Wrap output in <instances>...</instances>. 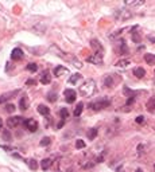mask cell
I'll list each match as a JSON object with an SVG mask.
<instances>
[{
	"label": "cell",
	"instance_id": "obj_1",
	"mask_svg": "<svg viewBox=\"0 0 155 172\" xmlns=\"http://www.w3.org/2000/svg\"><path fill=\"white\" fill-rule=\"evenodd\" d=\"M97 92V86H96V81L92 78H88L82 82V85L80 86V93L84 97H92L94 93Z\"/></svg>",
	"mask_w": 155,
	"mask_h": 172
},
{
	"label": "cell",
	"instance_id": "obj_2",
	"mask_svg": "<svg viewBox=\"0 0 155 172\" xmlns=\"http://www.w3.org/2000/svg\"><path fill=\"white\" fill-rule=\"evenodd\" d=\"M111 105V98L109 97H104V98H100V99H96L93 102H89L88 108L91 110H94V112H98V110H103L105 108Z\"/></svg>",
	"mask_w": 155,
	"mask_h": 172
},
{
	"label": "cell",
	"instance_id": "obj_3",
	"mask_svg": "<svg viewBox=\"0 0 155 172\" xmlns=\"http://www.w3.org/2000/svg\"><path fill=\"white\" fill-rule=\"evenodd\" d=\"M119 82H120V77L117 74H107L103 78V85L105 87H112V86H115Z\"/></svg>",
	"mask_w": 155,
	"mask_h": 172
},
{
	"label": "cell",
	"instance_id": "obj_4",
	"mask_svg": "<svg viewBox=\"0 0 155 172\" xmlns=\"http://www.w3.org/2000/svg\"><path fill=\"white\" fill-rule=\"evenodd\" d=\"M24 117H22V116H15V117H10V118L7 120V126L10 129H15V128H18V126H20V125H23L24 124Z\"/></svg>",
	"mask_w": 155,
	"mask_h": 172
},
{
	"label": "cell",
	"instance_id": "obj_5",
	"mask_svg": "<svg viewBox=\"0 0 155 172\" xmlns=\"http://www.w3.org/2000/svg\"><path fill=\"white\" fill-rule=\"evenodd\" d=\"M116 51H117L119 55H127L130 53V50H128V46L127 43H125L124 39H119L117 43H116Z\"/></svg>",
	"mask_w": 155,
	"mask_h": 172
},
{
	"label": "cell",
	"instance_id": "obj_6",
	"mask_svg": "<svg viewBox=\"0 0 155 172\" xmlns=\"http://www.w3.org/2000/svg\"><path fill=\"white\" fill-rule=\"evenodd\" d=\"M23 125L27 130H30V132H33V133L38 130V123H37V120H34V118H26Z\"/></svg>",
	"mask_w": 155,
	"mask_h": 172
},
{
	"label": "cell",
	"instance_id": "obj_7",
	"mask_svg": "<svg viewBox=\"0 0 155 172\" xmlns=\"http://www.w3.org/2000/svg\"><path fill=\"white\" fill-rule=\"evenodd\" d=\"M103 54H104V53H93L91 56H88L86 61L89 63H93V65L100 66L101 63H103Z\"/></svg>",
	"mask_w": 155,
	"mask_h": 172
},
{
	"label": "cell",
	"instance_id": "obj_8",
	"mask_svg": "<svg viewBox=\"0 0 155 172\" xmlns=\"http://www.w3.org/2000/svg\"><path fill=\"white\" fill-rule=\"evenodd\" d=\"M64 97H65V101H66L67 104H73L74 101H76V98H77V93L73 89H66L64 92Z\"/></svg>",
	"mask_w": 155,
	"mask_h": 172
},
{
	"label": "cell",
	"instance_id": "obj_9",
	"mask_svg": "<svg viewBox=\"0 0 155 172\" xmlns=\"http://www.w3.org/2000/svg\"><path fill=\"white\" fill-rule=\"evenodd\" d=\"M115 18L117 20H128L130 18H132V13L128 10H117L115 12Z\"/></svg>",
	"mask_w": 155,
	"mask_h": 172
},
{
	"label": "cell",
	"instance_id": "obj_10",
	"mask_svg": "<svg viewBox=\"0 0 155 172\" xmlns=\"http://www.w3.org/2000/svg\"><path fill=\"white\" fill-rule=\"evenodd\" d=\"M39 81L40 83H43V85H49L51 82V73L50 70H43L42 73H40V77H39Z\"/></svg>",
	"mask_w": 155,
	"mask_h": 172
},
{
	"label": "cell",
	"instance_id": "obj_11",
	"mask_svg": "<svg viewBox=\"0 0 155 172\" xmlns=\"http://www.w3.org/2000/svg\"><path fill=\"white\" fill-rule=\"evenodd\" d=\"M23 56H24L23 50L19 49V47H15V49L11 51V59H13V61H20V59H23Z\"/></svg>",
	"mask_w": 155,
	"mask_h": 172
},
{
	"label": "cell",
	"instance_id": "obj_12",
	"mask_svg": "<svg viewBox=\"0 0 155 172\" xmlns=\"http://www.w3.org/2000/svg\"><path fill=\"white\" fill-rule=\"evenodd\" d=\"M91 46H92V49L94 50L93 53H104V47H103V44H101L97 39H92Z\"/></svg>",
	"mask_w": 155,
	"mask_h": 172
},
{
	"label": "cell",
	"instance_id": "obj_13",
	"mask_svg": "<svg viewBox=\"0 0 155 172\" xmlns=\"http://www.w3.org/2000/svg\"><path fill=\"white\" fill-rule=\"evenodd\" d=\"M18 93H19V90H13V92H8V93L1 94V96H0V104H3V102H6V101H8V99H11L13 96H16Z\"/></svg>",
	"mask_w": 155,
	"mask_h": 172
},
{
	"label": "cell",
	"instance_id": "obj_14",
	"mask_svg": "<svg viewBox=\"0 0 155 172\" xmlns=\"http://www.w3.org/2000/svg\"><path fill=\"white\" fill-rule=\"evenodd\" d=\"M146 109H147L150 113H154V112H155V96H152L151 98H150V99L147 101Z\"/></svg>",
	"mask_w": 155,
	"mask_h": 172
},
{
	"label": "cell",
	"instance_id": "obj_15",
	"mask_svg": "<svg viewBox=\"0 0 155 172\" xmlns=\"http://www.w3.org/2000/svg\"><path fill=\"white\" fill-rule=\"evenodd\" d=\"M123 93H124L125 97H128V98H136V94H138L135 90L130 89L128 86H124V87H123Z\"/></svg>",
	"mask_w": 155,
	"mask_h": 172
},
{
	"label": "cell",
	"instance_id": "obj_16",
	"mask_svg": "<svg viewBox=\"0 0 155 172\" xmlns=\"http://www.w3.org/2000/svg\"><path fill=\"white\" fill-rule=\"evenodd\" d=\"M37 112L39 114H42V116H49L50 114V108H47L46 105H38Z\"/></svg>",
	"mask_w": 155,
	"mask_h": 172
},
{
	"label": "cell",
	"instance_id": "obj_17",
	"mask_svg": "<svg viewBox=\"0 0 155 172\" xmlns=\"http://www.w3.org/2000/svg\"><path fill=\"white\" fill-rule=\"evenodd\" d=\"M67 73H69V71H67V69L65 66H57L54 69V75L55 77H61V75L67 74Z\"/></svg>",
	"mask_w": 155,
	"mask_h": 172
},
{
	"label": "cell",
	"instance_id": "obj_18",
	"mask_svg": "<svg viewBox=\"0 0 155 172\" xmlns=\"http://www.w3.org/2000/svg\"><path fill=\"white\" fill-rule=\"evenodd\" d=\"M53 166V159H43L40 161V167L43 171H47V169H50V167Z\"/></svg>",
	"mask_w": 155,
	"mask_h": 172
},
{
	"label": "cell",
	"instance_id": "obj_19",
	"mask_svg": "<svg viewBox=\"0 0 155 172\" xmlns=\"http://www.w3.org/2000/svg\"><path fill=\"white\" fill-rule=\"evenodd\" d=\"M144 61L147 62V65L154 66V65H155V54H151V53L144 54Z\"/></svg>",
	"mask_w": 155,
	"mask_h": 172
},
{
	"label": "cell",
	"instance_id": "obj_20",
	"mask_svg": "<svg viewBox=\"0 0 155 172\" xmlns=\"http://www.w3.org/2000/svg\"><path fill=\"white\" fill-rule=\"evenodd\" d=\"M97 128H91V129H88V132H86V137L89 140H94L96 137H97Z\"/></svg>",
	"mask_w": 155,
	"mask_h": 172
},
{
	"label": "cell",
	"instance_id": "obj_21",
	"mask_svg": "<svg viewBox=\"0 0 155 172\" xmlns=\"http://www.w3.org/2000/svg\"><path fill=\"white\" fill-rule=\"evenodd\" d=\"M134 75L136 78H143L146 75V70L143 67H135L134 69Z\"/></svg>",
	"mask_w": 155,
	"mask_h": 172
},
{
	"label": "cell",
	"instance_id": "obj_22",
	"mask_svg": "<svg viewBox=\"0 0 155 172\" xmlns=\"http://www.w3.org/2000/svg\"><path fill=\"white\" fill-rule=\"evenodd\" d=\"M82 78V75L81 74H78V73H76V74H71V77H69V80H67V82L69 83H71V85H76V83L78 82V81Z\"/></svg>",
	"mask_w": 155,
	"mask_h": 172
},
{
	"label": "cell",
	"instance_id": "obj_23",
	"mask_svg": "<svg viewBox=\"0 0 155 172\" xmlns=\"http://www.w3.org/2000/svg\"><path fill=\"white\" fill-rule=\"evenodd\" d=\"M82 110H84V104L78 102L77 106H76V109H74V112H73V116L74 117H80L81 113H82Z\"/></svg>",
	"mask_w": 155,
	"mask_h": 172
},
{
	"label": "cell",
	"instance_id": "obj_24",
	"mask_svg": "<svg viewBox=\"0 0 155 172\" xmlns=\"http://www.w3.org/2000/svg\"><path fill=\"white\" fill-rule=\"evenodd\" d=\"M128 65H130V61H128V59H120V61H117V62H116V65H115V66L120 67V69H124V67H127Z\"/></svg>",
	"mask_w": 155,
	"mask_h": 172
},
{
	"label": "cell",
	"instance_id": "obj_25",
	"mask_svg": "<svg viewBox=\"0 0 155 172\" xmlns=\"http://www.w3.org/2000/svg\"><path fill=\"white\" fill-rule=\"evenodd\" d=\"M27 108H28V105H27V98H26V97H22V98H20V101H19V109L24 112Z\"/></svg>",
	"mask_w": 155,
	"mask_h": 172
},
{
	"label": "cell",
	"instance_id": "obj_26",
	"mask_svg": "<svg viewBox=\"0 0 155 172\" xmlns=\"http://www.w3.org/2000/svg\"><path fill=\"white\" fill-rule=\"evenodd\" d=\"M58 98V94L55 92H49L47 93V101H50V102H55Z\"/></svg>",
	"mask_w": 155,
	"mask_h": 172
},
{
	"label": "cell",
	"instance_id": "obj_27",
	"mask_svg": "<svg viewBox=\"0 0 155 172\" xmlns=\"http://www.w3.org/2000/svg\"><path fill=\"white\" fill-rule=\"evenodd\" d=\"M26 163H27V166L30 167L33 171H35V169L38 168V163H37V160L35 159H30V160H26Z\"/></svg>",
	"mask_w": 155,
	"mask_h": 172
},
{
	"label": "cell",
	"instance_id": "obj_28",
	"mask_svg": "<svg viewBox=\"0 0 155 172\" xmlns=\"http://www.w3.org/2000/svg\"><path fill=\"white\" fill-rule=\"evenodd\" d=\"M124 4L127 7H139V6H143L144 1H143V0H139V1H125Z\"/></svg>",
	"mask_w": 155,
	"mask_h": 172
},
{
	"label": "cell",
	"instance_id": "obj_29",
	"mask_svg": "<svg viewBox=\"0 0 155 172\" xmlns=\"http://www.w3.org/2000/svg\"><path fill=\"white\" fill-rule=\"evenodd\" d=\"M59 114H61V118L64 120V121L67 118V117H69V112H67V109H66V108H61Z\"/></svg>",
	"mask_w": 155,
	"mask_h": 172
},
{
	"label": "cell",
	"instance_id": "obj_30",
	"mask_svg": "<svg viewBox=\"0 0 155 172\" xmlns=\"http://www.w3.org/2000/svg\"><path fill=\"white\" fill-rule=\"evenodd\" d=\"M50 142H51V139L50 137H43V139L40 140V147H47V145H50Z\"/></svg>",
	"mask_w": 155,
	"mask_h": 172
},
{
	"label": "cell",
	"instance_id": "obj_31",
	"mask_svg": "<svg viewBox=\"0 0 155 172\" xmlns=\"http://www.w3.org/2000/svg\"><path fill=\"white\" fill-rule=\"evenodd\" d=\"M71 63H73L74 66L77 67V69H81V67H82V62H81V61H78L77 58H76V56H73V58H71V61H70Z\"/></svg>",
	"mask_w": 155,
	"mask_h": 172
},
{
	"label": "cell",
	"instance_id": "obj_32",
	"mask_svg": "<svg viewBox=\"0 0 155 172\" xmlns=\"http://www.w3.org/2000/svg\"><path fill=\"white\" fill-rule=\"evenodd\" d=\"M27 70H28V71H31V73H35V71L38 70L37 63H28V65H27Z\"/></svg>",
	"mask_w": 155,
	"mask_h": 172
},
{
	"label": "cell",
	"instance_id": "obj_33",
	"mask_svg": "<svg viewBox=\"0 0 155 172\" xmlns=\"http://www.w3.org/2000/svg\"><path fill=\"white\" fill-rule=\"evenodd\" d=\"M1 136H3V139H6L7 141H11V140H12V136H11V133H10V130H4L3 133H1Z\"/></svg>",
	"mask_w": 155,
	"mask_h": 172
},
{
	"label": "cell",
	"instance_id": "obj_34",
	"mask_svg": "<svg viewBox=\"0 0 155 172\" xmlns=\"http://www.w3.org/2000/svg\"><path fill=\"white\" fill-rule=\"evenodd\" d=\"M76 148L77 149H84L85 148V141L84 140H76Z\"/></svg>",
	"mask_w": 155,
	"mask_h": 172
},
{
	"label": "cell",
	"instance_id": "obj_35",
	"mask_svg": "<svg viewBox=\"0 0 155 172\" xmlns=\"http://www.w3.org/2000/svg\"><path fill=\"white\" fill-rule=\"evenodd\" d=\"M15 105H12V104H8V105H6V112H8V113H12V112H15Z\"/></svg>",
	"mask_w": 155,
	"mask_h": 172
},
{
	"label": "cell",
	"instance_id": "obj_36",
	"mask_svg": "<svg viewBox=\"0 0 155 172\" xmlns=\"http://www.w3.org/2000/svg\"><path fill=\"white\" fill-rule=\"evenodd\" d=\"M132 40H134L135 43H140V40H142L140 35H139V34H135V32H132Z\"/></svg>",
	"mask_w": 155,
	"mask_h": 172
},
{
	"label": "cell",
	"instance_id": "obj_37",
	"mask_svg": "<svg viewBox=\"0 0 155 172\" xmlns=\"http://www.w3.org/2000/svg\"><path fill=\"white\" fill-rule=\"evenodd\" d=\"M144 148H146V145H144V144H140V145H138V149H136V151H138V153H139V155H142V153L144 152V151H143Z\"/></svg>",
	"mask_w": 155,
	"mask_h": 172
},
{
	"label": "cell",
	"instance_id": "obj_38",
	"mask_svg": "<svg viewBox=\"0 0 155 172\" xmlns=\"http://www.w3.org/2000/svg\"><path fill=\"white\" fill-rule=\"evenodd\" d=\"M135 121H136V124H143V123H144V117H143V116H138L136 118H135Z\"/></svg>",
	"mask_w": 155,
	"mask_h": 172
},
{
	"label": "cell",
	"instance_id": "obj_39",
	"mask_svg": "<svg viewBox=\"0 0 155 172\" xmlns=\"http://www.w3.org/2000/svg\"><path fill=\"white\" fill-rule=\"evenodd\" d=\"M35 83H37V81H35V80H31V78L26 81V85L27 86H33V85H35Z\"/></svg>",
	"mask_w": 155,
	"mask_h": 172
},
{
	"label": "cell",
	"instance_id": "obj_40",
	"mask_svg": "<svg viewBox=\"0 0 155 172\" xmlns=\"http://www.w3.org/2000/svg\"><path fill=\"white\" fill-rule=\"evenodd\" d=\"M64 124H65V121H64V120H62V121H59V124H58V126H57V128H58V129H61L62 126H64Z\"/></svg>",
	"mask_w": 155,
	"mask_h": 172
},
{
	"label": "cell",
	"instance_id": "obj_41",
	"mask_svg": "<svg viewBox=\"0 0 155 172\" xmlns=\"http://www.w3.org/2000/svg\"><path fill=\"white\" fill-rule=\"evenodd\" d=\"M135 172H143V171H142L140 168H138V169H136V171H135Z\"/></svg>",
	"mask_w": 155,
	"mask_h": 172
},
{
	"label": "cell",
	"instance_id": "obj_42",
	"mask_svg": "<svg viewBox=\"0 0 155 172\" xmlns=\"http://www.w3.org/2000/svg\"><path fill=\"white\" fill-rule=\"evenodd\" d=\"M1 125H3V124H1V118H0V128H1Z\"/></svg>",
	"mask_w": 155,
	"mask_h": 172
},
{
	"label": "cell",
	"instance_id": "obj_43",
	"mask_svg": "<svg viewBox=\"0 0 155 172\" xmlns=\"http://www.w3.org/2000/svg\"><path fill=\"white\" fill-rule=\"evenodd\" d=\"M119 172H123V171H119Z\"/></svg>",
	"mask_w": 155,
	"mask_h": 172
},
{
	"label": "cell",
	"instance_id": "obj_44",
	"mask_svg": "<svg viewBox=\"0 0 155 172\" xmlns=\"http://www.w3.org/2000/svg\"><path fill=\"white\" fill-rule=\"evenodd\" d=\"M154 169H155V166H154Z\"/></svg>",
	"mask_w": 155,
	"mask_h": 172
}]
</instances>
